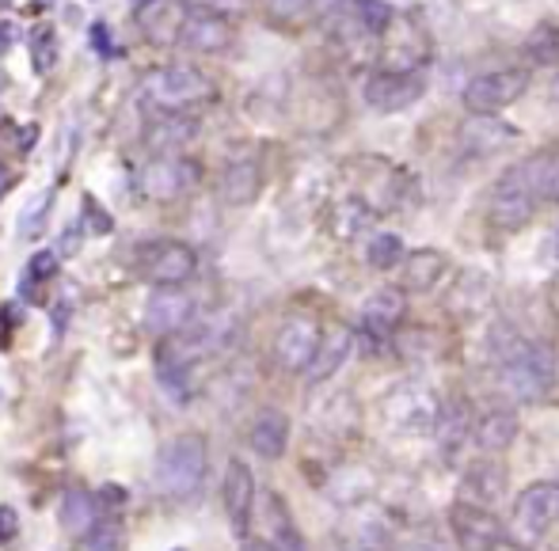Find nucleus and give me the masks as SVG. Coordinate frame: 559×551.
Here are the masks:
<instances>
[{
	"label": "nucleus",
	"instance_id": "1",
	"mask_svg": "<svg viewBox=\"0 0 559 551\" xmlns=\"http://www.w3.org/2000/svg\"><path fill=\"white\" fill-rule=\"evenodd\" d=\"M495 361H499V388L514 404H533L556 381V350L537 338H522L507 327L495 343Z\"/></svg>",
	"mask_w": 559,
	"mask_h": 551
},
{
	"label": "nucleus",
	"instance_id": "2",
	"mask_svg": "<svg viewBox=\"0 0 559 551\" xmlns=\"http://www.w3.org/2000/svg\"><path fill=\"white\" fill-rule=\"evenodd\" d=\"M540 202V156L530 160H518L514 168H507L491 187V199H487V220H491L499 232H518L525 228L537 214Z\"/></svg>",
	"mask_w": 559,
	"mask_h": 551
},
{
	"label": "nucleus",
	"instance_id": "3",
	"mask_svg": "<svg viewBox=\"0 0 559 551\" xmlns=\"http://www.w3.org/2000/svg\"><path fill=\"white\" fill-rule=\"evenodd\" d=\"M206 438L199 434H179L160 448V460H156V487L171 499H187L202 487L206 479Z\"/></svg>",
	"mask_w": 559,
	"mask_h": 551
},
{
	"label": "nucleus",
	"instance_id": "4",
	"mask_svg": "<svg viewBox=\"0 0 559 551\" xmlns=\"http://www.w3.org/2000/svg\"><path fill=\"white\" fill-rule=\"evenodd\" d=\"M438 411H442V399L419 381H404L381 399V415L396 434L404 438H419V434H435Z\"/></svg>",
	"mask_w": 559,
	"mask_h": 551
},
{
	"label": "nucleus",
	"instance_id": "5",
	"mask_svg": "<svg viewBox=\"0 0 559 551\" xmlns=\"http://www.w3.org/2000/svg\"><path fill=\"white\" fill-rule=\"evenodd\" d=\"M430 61V35L415 12H396L381 35L384 73H423Z\"/></svg>",
	"mask_w": 559,
	"mask_h": 551
},
{
	"label": "nucleus",
	"instance_id": "6",
	"mask_svg": "<svg viewBox=\"0 0 559 551\" xmlns=\"http://www.w3.org/2000/svg\"><path fill=\"white\" fill-rule=\"evenodd\" d=\"M145 99L164 110H183L194 104H206L214 99V81L202 76L199 69H187V65H168V69H156L153 76L145 81Z\"/></svg>",
	"mask_w": 559,
	"mask_h": 551
},
{
	"label": "nucleus",
	"instance_id": "7",
	"mask_svg": "<svg viewBox=\"0 0 559 551\" xmlns=\"http://www.w3.org/2000/svg\"><path fill=\"white\" fill-rule=\"evenodd\" d=\"M525 88H530V69H491V73L472 76L461 99L468 115H499L510 104H518Z\"/></svg>",
	"mask_w": 559,
	"mask_h": 551
},
{
	"label": "nucleus",
	"instance_id": "8",
	"mask_svg": "<svg viewBox=\"0 0 559 551\" xmlns=\"http://www.w3.org/2000/svg\"><path fill=\"white\" fill-rule=\"evenodd\" d=\"M138 266L156 289H176L199 271V255L179 240H156L138 251Z\"/></svg>",
	"mask_w": 559,
	"mask_h": 551
},
{
	"label": "nucleus",
	"instance_id": "9",
	"mask_svg": "<svg viewBox=\"0 0 559 551\" xmlns=\"http://www.w3.org/2000/svg\"><path fill=\"white\" fill-rule=\"evenodd\" d=\"M514 529L522 532V540H537L545 532H552L559 525V483L556 479H540L530 483L514 499Z\"/></svg>",
	"mask_w": 559,
	"mask_h": 551
},
{
	"label": "nucleus",
	"instance_id": "10",
	"mask_svg": "<svg viewBox=\"0 0 559 551\" xmlns=\"http://www.w3.org/2000/svg\"><path fill=\"white\" fill-rule=\"evenodd\" d=\"M449 532H453L461 551H491L507 540L499 517L487 506H476V502H453L449 506Z\"/></svg>",
	"mask_w": 559,
	"mask_h": 551
},
{
	"label": "nucleus",
	"instance_id": "11",
	"mask_svg": "<svg viewBox=\"0 0 559 551\" xmlns=\"http://www.w3.org/2000/svg\"><path fill=\"white\" fill-rule=\"evenodd\" d=\"M423 92H427V76L423 73H384L377 69L366 81V104L377 115H396V110H407L412 104H419Z\"/></svg>",
	"mask_w": 559,
	"mask_h": 551
},
{
	"label": "nucleus",
	"instance_id": "12",
	"mask_svg": "<svg viewBox=\"0 0 559 551\" xmlns=\"http://www.w3.org/2000/svg\"><path fill=\"white\" fill-rule=\"evenodd\" d=\"M199 179H202V168L194 160H187V156H160V160H153L141 171V191L156 202H171V199H179V194L194 191Z\"/></svg>",
	"mask_w": 559,
	"mask_h": 551
},
{
	"label": "nucleus",
	"instance_id": "13",
	"mask_svg": "<svg viewBox=\"0 0 559 551\" xmlns=\"http://www.w3.org/2000/svg\"><path fill=\"white\" fill-rule=\"evenodd\" d=\"M320 324L309 316H289L286 324L278 327V338H274V358L286 373H305L317 358V346H320Z\"/></svg>",
	"mask_w": 559,
	"mask_h": 551
},
{
	"label": "nucleus",
	"instance_id": "14",
	"mask_svg": "<svg viewBox=\"0 0 559 551\" xmlns=\"http://www.w3.org/2000/svg\"><path fill=\"white\" fill-rule=\"evenodd\" d=\"M407 316V294L400 286H381L361 304V335L369 338H392Z\"/></svg>",
	"mask_w": 559,
	"mask_h": 551
},
{
	"label": "nucleus",
	"instance_id": "15",
	"mask_svg": "<svg viewBox=\"0 0 559 551\" xmlns=\"http://www.w3.org/2000/svg\"><path fill=\"white\" fill-rule=\"evenodd\" d=\"M194 320V297L183 289H156L145 301V327L160 338H171L187 331Z\"/></svg>",
	"mask_w": 559,
	"mask_h": 551
},
{
	"label": "nucleus",
	"instance_id": "16",
	"mask_svg": "<svg viewBox=\"0 0 559 551\" xmlns=\"http://www.w3.org/2000/svg\"><path fill=\"white\" fill-rule=\"evenodd\" d=\"M179 43L194 53H222L228 50V43H233V27H228L225 15L194 8V12H187L183 23H179Z\"/></svg>",
	"mask_w": 559,
	"mask_h": 551
},
{
	"label": "nucleus",
	"instance_id": "17",
	"mask_svg": "<svg viewBox=\"0 0 559 551\" xmlns=\"http://www.w3.org/2000/svg\"><path fill=\"white\" fill-rule=\"evenodd\" d=\"M518 137V130L510 122H499L495 115H468L456 130L464 156H491L499 148H507Z\"/></svg>",
	"mask_w": 559,
	"mask_h": 551
},
{
	"label": "nucleus",
	"instance_id": "18",
	"mask_svg": "<svg viewBox=\"0 0 559 551\" xmlns=\"http://www.w3.org/2000/svg\"><path fill=\"white\" fill-rule=\"evenodd\" d=\"M472 404L464 396H453V399H442V411H438V422H435V438H438V453L442 460H456L464 445L472 441Z\"/></svg>",
	"mask_w": 559,
	"mask_h": 551
},
{
	"label": "nucleus",
	"instance_id": "19",
	"mask_svg": "<svg viewBox=\"0 0 559 551\" xmlns=\"http://www.w3.org/2000/svg\"><path fill=\"white\" fill-rule=\"evenodd\" d=\"M222 499H225V514H228V522H233V529L248 532L251 510H255V476H251V468L243 460H228Z\"/></svg>",
	"mask_w": 559,
	"mask_h": 551
},
{
	"label": "nucleus",
	"instance_id": "20",
	"mask_svg": "<svg viewBox=\"0 0 559 551\" xmlns=\"http://www.w3.org/2000/svg\"><path fill=\"white\" fill-rule=\"evenodd\" d=\"M354 354V331L350 327H332L320 335V346H317V358H312V366L305 369V376H309V384H324L332 381V376L343 369V361H350Z\"/></svg>",
	"mask_w": 559,
	"mask_h": 551
},
{
	"label": "nucleus",
	"instance_id": "21",
	"mask_svg": "<svg viewBox=\"0 0 559 551\" xmlns=\"http://www.w3.org/2000/svg\"><path fill=\"white\" fill-rule=\"evenodd\" d=\"M518 438V415L510 407H491L472 422V441H476L484 453H502Z\"/></svg>",
	"mask_w": 559,
	"mask_h": 551
},
{
	"label": "nucleus",
	"instance_id": "22",
	"mask_svg": "<svg viewBox=\"0 0 559 551\" xmlns=\"http://www.w3.org/2000/svg\"><path fill=\"white\" fill-rule=\"evenodd\" d=\"M449 259L438 248H419L412 255H404V294H430L438 282L445 278Z\"/></svg>",
	"mask_w": 559,
	"mask_h": 551
},
{
	"label": "nucleus",
	"instance_id": "23",
	"mask_svg": "<svg viewBox=\"0 0 559 551\" xmlns=\"http://www.w3.org/2000/svg\"><path fill=\"white\" fill-rule=\"evenodd\" d=\"M289 445V419L278 407H263L251 422V448H255L263 460H278Z\"/></svg>",
	"mask_w": 559,
	"mask_h": 551
},
{
	"label": "nucleus",
	"instance_id": "24",
	"mask_svg": "<svg viewBox=\"0 0 559 551\" xmlns=\"http://www.w3.org/2000/svg\"><path fill=\"white\" fill-rule=\"evenodd\" d=\"M259 183H263V171H259V160L251 156H236L228 160L225 176H222V194L228 206H248L259 194Z\"/></svg>",
	"mask_w": 559,
	"mask_h": 551
},
{
	"label": "nucleus",
	"instance_id": "25",
	"mask_svg": "<svg viewBox=\"0 0 559 551\" xmlns=\"http://www.w3.org/2000/svg\"><path fill=\"white\" fill-rule=\"evenodd\" d=\"M502 483H507V468L499 460H476L464 471V502H476V506H491L502 499Z\"/></svg>",
	"mask_w": 559,
	"mask_h": 551
},
{
	"label": "nucleus",
	"instance_id": "26",
	"mask_svg": "<svg viewBox=\"0 0 559 551\" xmlns=\"http://www.w3.org/2000/svg\"><path fill=\"white\" fill-rule=\"evenodd\" d=\"M392 346H396L400 358L412 361V366H430V361H438V354H442V338L435 335V327L396 331V335H392Z\"/></svg>",
	"mask_w": 559,
	"mask_h": 551
},
{
	"label": "nucleus",
	"instance_id": "27",
	"mask_svg": "<svg viewBox=\"0 0 559 551\" xmlns=\"http://www.w3.org/2000/svg\"><path fill=\"white\" fill-rule=\"evenodd\" d=\"M96 522H99V499L96 494L81 491V487L66 491V499H61V525H66V532H73V537H88Z\"/></svg>",
	"mask_w": 559,
	"mask_h": 551
},
{
	"label": "nucleus",
	"instance_id": "28",
	"mask_svg": "<svg viewBox=\"0 0 559 551\" xmlns=\"http://www.w3.org/2000/svg\"><path fill=\"white\" fill-rule=\"evenodd\" d=\"M373 217L377 214L358 199V194H346V199H338L332 206L328 225H332V232L338 236V240H354V236H361L369 225H373Z\"/></svg>",
	"mask_w": 559,
	"mask_h": 551
},
{
	"label": "nucleus",
	"instance_id": "29",
	"mask_svg": "<svg viewBox=\"0 0 559 551\" xmlns=\"http://www.w3.org/2000/svg\"><path fill=\"white\" fill-rule=\"evenodd\" d=\"M156 384H160L171 404H191L194 384H191V373H187V361L171 358L168 350H156Z\"/></svg>",
	"mask_w": 559,
	"mask_h": 551
},
{
	"label": "nucleus",
	"instance_id": "30",
	"mask_svg": "<svg viewBox=\"0 0 559 551\" xmlns=\"http://www.w3.org/2000/svg\"><path fill=\"white\" fill-rule=\"evenodd\" d=\"M199 133V122L194 118H187V115H164V118H156L153 125H148V133H145V141L153 148H183L187 141Z\"/></svg>",
	"mask_w": 559,
	"mask_h": 551
},
{
	"label": "nucleus",
	"instance_id": "31",
	"mask_svg": "<svg viewBox=\"0 0 559 551\" xmlns=\"http://www.w3.org/2000/svg\"><path fill=\"white\" fill-rule=\"evenodd\" d=\"M271 551H309L305 548V537L297 532L294 517H289L286 502L278 494H271V540H266Z\"/></svg>",
	"mask_w": 559,
	"mask_h": 551
},
{
	"label": "nucleus",
	"instance_id": "32",
	"mask_svg": "<svg viewBox=\"0 0 559 551\" xmlns=\"http://www.w3.org/2000/svg\"><path fill=\"white\" fill-rule=\"evenodd\" d=\"M350 15L369 38H381L384 27L392 23V15H396V8L389 0H350Z\"/></svg>",
	"mask_w": 559,
	"mask_h": 551
},
{
	"label": "nucleus",
	"instance_id": "33",
	"mask_svg": "<svg viewBox=\"0 0 559 551\" xmlns=\"http://www.w3.org/2000/svg\"><path fill=\"white\" fill-rule=\"evenodd\" d=\"M58 31L50 27V23H43V27L31 31V65H35L38 76L53 73V65H58Z\"/></svg>",
	"mask_w": 559,
	"mask_h": 551
},
{
	"label": "nucleus",
	"instance_id": "34",
	"mask_svg": "<svg viewBox=\"0 0 559 551\" xmlns=\"http://www.w3.org/2000/svg\"><path fill=\"white\" fill-rule=\"evenodd\" d=\"M366 263L373 271H392V266L404 263V240L396 232H377L366 248Z\"/></svg>",
	"mask_w": 559,
	"mask_h": 551
},
{
	"label": "nucleus",
	"instance_id": "35",
	"mask_svg": "<svg viewBox=\"0 0 559 551\" xmlns=\"http://www.w3.org/2000/svg\"><path fill=\"white\" fill-rule=\"evenodd\" d=\"M88 551H126V529L118 517H99L88 532Z\"/></svg>",
	"mask_w": 559,
	"mask_h": 551
},
{
	"label": "nucleus",
	"instance_id": "36",
	"mask_svg": "<svg viewBox=\"0 0 559 551\" xmlns=\"http://www.w3.org/2000/svg\"><path fill=\"white\" fill-rule=\"evenodd\" d=\"M50 202H53V191H43L38 199H31L27 206H23V214H20V236H23V240H31V236H35L38 228L46 225Z\"/></svg>",
	"mask_w": 559,
	"mask_h": 551
},
{
	"label": "nucleus",
	"instance_id": "37",
	"mask_svg": "<svg viewBox=\"0 0 559 551\" xmlns=\"http://www.w3.org/2000/svg\"><path fill=\"white\" fill-rule=\"evenodd\" d=\"M540 199L559 206V153L540 156Z\"/></svg>",
	"mask_w": 559,
	"mask_h": 551
},
{
	"label": "nucleus",
	"instance_id": "38",
	"mask_svg": "<svg viewBox=\"0 0 559 551\" xmlns=\"http://www.w3.org/2000/svg\"><path fill=\"white\" fill-rule=\"evenodd\" d=\"M84 228H88V232H96V236H111V228H115L111 214H107V209L99 206L92 194H84Z\"/></svg>",
	"mask_w": 559,
	"mask_h": 551
},
{
	"label": "nucleus",
	"instance_id": "39",
	"mask_svg": "<svg viewBox=\"0 0 559 551\" xmlns=\"http://www.w3.org/2000/svg\"><path fill=\"white\" fill-rule=\"evenodd\" d=\"M58 274V251H35L31 255V263H27V286L31 282H46V278H53Z\"/></svg>",
	"mask_w": 559,
	"mask_h": 551
},
{
	"label": "nucleus",
	"instance_id": "40",
	"mask_svg": "<svg viewBox=\"0 0 559 551\" xmlns=\"http://www.w3.org/2000/svg\"><path fill=\"white\" fill-rule=\"evenodd\" d=\"M274 20H301L309 12V0H266Z\"/></svg>",
	"mask_w": 559,
	"mask_h": 551
},
{
	"label": "nucleus",
	"instance_id": "41",
	"mask_svg": "<svg viewBox=\"0 0 559 551\" xmlns=\"http://www.w3.org/2000/svg\"><path fill=\"white\" fill-rule=\"evenodd\" d=\"M396 551H449V544L435 532H419V537H407Z\"/></svg>",
	"mask_w": 559,
	"mask_h": 551
},
{
	"label": "nucleus",
	"instance_id": "42",
	"mask_svg": "<svg viewBox=\"0 0 559 551\" xmlns=\"http://www.w3.org/2000/svg\"><path fill=\"white\" fill-rule=\"evenodd\" d=\"M20 537V514L12 506H0V544Z\"/></svg>",
	"mask_w": 559,
	"mask_h": 551
},
{
	"label": "nucleus",
	"instance_id": "43",
	"mask_svg": "<svg viewBox=\"0 0 559 551\" xmlns=\"http://www.w3.org/2000/svg\"><path fill=\"white\" fill-rule=\"evenodd\" d=\"M92 50H99L104 58H111V53H115V46H111V27H107V23H96V27H92Z\"/></svg>",
	"mask_w": 559,
	"mask_h": 551
},
{
	"label": "nucleus",
	"instance_id": "44",
	"mask_svg": "<svg viewBox=\"0 0 559 551\" xmlns=\"http://www.w3.org/2000/svg\"><path fill=\"white\" fill-rule=\"evenodd\" d=\"M76 248H81V225H69L66 232H61V248L66 255H76Z\"/></svg>",
	"mask_w": 559,
	"mask_h": 551
},
{
	"label": "nucleus",
	"instance_id": "45",
	"mask_svg": "<svg viewBox=\"0 0 559 551\" xmlns=\"http://www.w3.org/2000/svg\"><path fill=\"white\" fill-rule=\"evenodd\" d=\"M350 0H309V8L312 12H320V15H332V12H338V8H346Z\"/></svg>",
	"mask_w": 559,
	"mask_h": 551
},
{
	"label": "nucleus",
	"instance_id": "46",
	"mask_svg": "<svg viewBox=\"0 0 559 551\" xmlns=\"http://www.w3.org/2000/svg\"><path fill=\"white\" fill-rule=\"evenodd\" d=\"M12 43H15V23L4 20V23H0V53L12 50Z\"/></svg>",
	"mask_w": 559,
	"mask_h": 551
},
{
	"label": "nucleus",
	"instance_id": "47",
	"mask_svg": "<svg viewBox=\"0 0 559 551\" xmlns=\"http://www.w3.org/2000/svg\"><path fill=\"white\" fill-rule=\"evenodd\" d=\"M15 324H20V309H15V304H4V309H0V327L12 331Z\"/></svg>",
	"mask_w": 559,
	"mask_h": 551
},
{
	"label": "nucleus",
	"instance_id": "48",
	"mask_svg": "<svg viewBox=\"0 0 559 551\" xmlns=\"http://www.w3.org/2000/svg\"><path fill=\"white\" fill-rule=\"evenodd\" d=\"M38 141V125H23V133H20V153H27L31 145Z\"/></svg>",
	"mask_w": 559,
	"mask_h": 551
},
{
	"label": "nucleus",
	"instance_id": "49",
	"mask_svg": "<svg viewBox=\"0 0 559 551\" xmlns=\"http://www.w3.org/2000/svg\"><path fill=\"white\" fill-rule=\"evenodd\" d=\"M548 304H552V312L559 316V274L552 278V286H548Z\"/></svg>",
	"mask_w": 559,
	"mask_h": 551
},
{
	"label": "nucleus",
	"instance_id": "50",
	"mask_svg": "<svg viewBox=\"0 0 559 551\" xmlns=\"http://www.w3.org/2000/svg\"><path fill=\"white\" fill-rule=\"evenodd\" d=\"M243 551H271V548H266V540L248 537V540H243Z\"/></svg>",
	"mask_w": 559,
	"mask_h": 551
},
{
	"label": "nucleus",
	"instance_id": "51",
	"mask_svg": "<svg viewBox=\"0 0 559 551\" xmlns=\"http://www.w3.org/2000/svg\"><path fill=\"white\" fill-rule=\"evenodd\" d=\"M104 499L107 502H126V494L118 491V487H104Z\"/></svg>",
	"mask_w": 559,
	"mask_h": 551
},
{
	"label": "nucleus",
	"instance_id": "52",
	"mask_svg": "<svg viewBox=\"0 0 559 551\" xmlns=\"http://www.w3.org/2000/svg\"><path fill=\"white\" fill-rule=\"evenodd\" d=\"M8 187H12V171H8L4 164H0V194H4Z\"/></svg>",
	"mask_w": 559,
	"mask_h": 551
},
{
	"label": "nucleus",
	"instance_id": "53",
	"mask_svg": "<svg viewBox=\"0 0 559 551\" xmlns=\"http://www.w3.org/2000/svg\"><path fill=\"white\" fill-rule=\"evenodd\" d=\"M491 551H530V548H525V544H510V540H502V544H499V548H491Z\"/></svg>",
	"mask_w": 559,
	"mask_h": 551
},
{
	"label": "nucleus",
	"instance_id": "54",
	"mask_svg": "<svg viewBox=\"0 0 559 551\" xmlns=\"http://www.w3.org/2000/svg\"><path fill=\"white\" fill-rule=\"evenodd\" d=\"M148 4H156V0H130V8H138V12H141V8H148Z\"/></svg>",
	"mask_w": 559,
	"mask_h": 551
},
{
	"label": "nucleus",
	"instance_id": "55",
	"mask_svg": "<svg viewBox=\"0 0 559 551\" xmlns=\"http://www.w3.org/2000/svg\"><path fill=\"white\" fill-rule=\"evenodd\" d=\"M4 4H8V0H0V8H4Z\"/></svg>",
	"mask_w": 559,
	"mask_h": 551
},
{
	"label": "nucleus",
	"instance_id": "56",
	"mask_svg": "<svg viewBox=\"0 0 559 551\" xmlns=\"http://www.w3.org/2000/svg\"><path fill=\"white\" fill-rule=\"evenodd\" d=\"M556 240H559V232H556Z\"/></svg>",
	"mask_w": 559,
	"mask_h": 551
}]
</instances>
